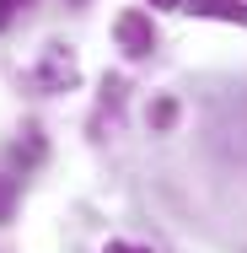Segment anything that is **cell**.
Listing matches in <instances>:
<instances>
[{
	"mask_svg": "<svg viewBox=\"0 0 247 253\" xmlns=\"http://www.w3.org/2000/svg\"><path fill=\"white\" fill-rule=\"evenodd\" d=\"M102 253H150V248H135V243H107Z\"/></svg>",
	"mask_w": 247,
	"mask_h": 253,
	"instance_id": "ba28073f",
	"label": "cell"
},
{
	"mask_svg": "<svg viewBox=\"0 0 247 253\" xmlns=\"http://www.w3.org/2000/svg\"><path fill=\"white\" fill-rule=\"evenodd\" d=\"M113 38H118V49L129 54V59H145V54L156 49V27H150L145 11H124L118 27H113Z\"/></svg>",
	"mask_w": 247,
	"mask_h": 253,
	"instance_id": "7a4b0ae2",
	"label": "cell"
},
{
	"mask_svg": "<svg viewBox=\"0 0 247 253\" xmlns=\"http://www.w3.org/2000/svg\"><path fill=\"white\" fill-rule=\"evenodd\" d=\"M183 11L215 16V22H242V27H247V5H242V0H183Z\"/></svg>",
	"mask_w": 247,
	"mask_h": 253,
	"instance_id": "3957f363",
	"label": "cell"
},
{
	"mask_svg": "<svg viewBox=\"0 0 247 253\" xmlns=\"http://www.w3.org/2000/svg\"><path fill=\"white\" fill-rule=\"evenodd\" d=\"M75 81H81V65H75V54L59 49V43H49L43 59L27 70V86H33V92H70Z\"/></svg>",
	"mask_w": 247,
	"mask_h": 253,
	"instance_id": "6da1fadb",
	"label": "cell"
},
{
	"mask_svg": "<svg viewBox=\"0 0 247 253\" xmlns=\"http://www.w3.org/2000/svg\"><path fill=\"white\" fill-rule=\"evenodd\" d=\"M11 210H16V178H0V226L11 221Z\"/></svg>",
	"mask_w": 247,
	"mask_h": 253,
	"instance_id": "5b68a950",
	"label": "cell"
},
{
	"mask_svg": "<svg viewBox=\"0 0 247 253\" xmlns=\"http://www.w3.org/2000/svg\"><path fill=\"white\" fill-rule=\"evenodd\" d=\"M150 5H161V11H177V5H183V0H150Z\"/></svg>",
	"mask_w": 247,
	"mask_h": 253,
	"instance_id": "9c48e42d",
	"label": "cell"
},
{
	"mask_svg": "<svg viewBox=\"0 0 247 253\" xmlns=\"http://www.w3.org/2000/svg\"><path fill=\"white\" fill-rule=\"evenodd\" d=\"M172 119H177V102H172V97H161L156 108H150V124H156V129H167Z\"/></svg>",
	"mask_w": 247,
	"mask_h": 253,
	"instance_id": "8992f818",
	"label": "cell"
},
{
	"mask_svg": "<svg viewBox=\"0 0 247 253\" xmlns=\"http://www.w3.org/2000/svg\"><path fill=\"white\" fill-rule=\"evenodd\" d=\"M27 5H33V0H0V27H5V22H11V16H22V11H27Z\"/></svg>",
	"mask_w": 247,
	"mask_h": 253,
	"instance_id": "52a82bcc",
	"label": "cell"
},
{
	"mask_svg": "<svg viewBox=\"0 0 247 253\" xmlns=\"http://www.w3.org/2000/svg\"><path fill=\"white\" fill-rule=\"evenodd\" d=\"M118 108H124V76H107L102 81V102H97V124L102 119H118Z\"/></svg>",
	"mask_w": 247,
	"mask_h": 253,
	"instance_id": "277c9868",
	"label": "cell"
}]
</instances>
